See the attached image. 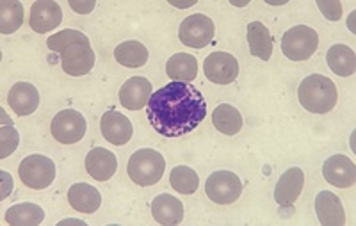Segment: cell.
I'll list each match as a JSON object with an SVG mask.
<instances>
[{
  "mask_svg": "<svg viewBox=\"0 0 356 226\" xmlns=\"http://www.w3.org/2000/svg\"><path fill=\"white\" fill-rule=\"evenodd\" d=\"M146 114L161 136L182 138L205 120L207 100L189 82H170L152 93Z\"/></svg>",
  "mask_w": 356,
  "mask_h": 226,
  "instance_id": "1",
  "label": "cell"
},
{
  "mask_svg": "<svg viewBox=\"0 0 356 226\" xmlns=\"http://www.w3.org/2000/svg\"><path fill=\"white\" fill-rule=\"evenodd\" d=\"M298 100L308 113L326 114L335 109L339 100L337 84L324 75H308L298 88Z\"/></svg>",
  "mask_w": 356,
  "mask_h": 226,
  "instance_id": "2",
  "label": "cell"
},
{
  "mask_svg": "<svg viewBox=\"0 0 356 226\" xmlns=\"http://www.w3.org/2000/svg\"><path fill=\"white\" fill-rule=\"evenodd\" d=\"M164 170H166V161L162 154L152 148H141L134 152L127 164V173L130 180L141 187L155 186L164 175Z\"/></svg>",
  "mask_w": 356,
  "mask_h": 226,
  "instance_id": "3",
  "label": "cell"
},
{
  "mask_svg": "<svg viewBox=\"0 0 356 226\" xmlns=\"http://www.w3.org/2000/svg\"><path fill=\"white\" fill-rule=\"evenodd\" d=\"M319 49V34L308 25H296L282 38V50L291 61H307Z\"/></svg>",
  "mask_w": 356,
  "mask_h": 226,
  "instance_id": "4",
  "label": "cell"
},
{
  "mask_svg": "<svg viewBox=\"0 0 356 226\" xmlns=\"http://www.w3.org/2000/svg\"><path fill=\"white\" fill-rule=\"evenodd\" d=\"M18 175L24 186L34 191H43L52 186L54 178H56V164L50 157L34 154L29 155L22 161L18 168Z\"/></svg>",
  "mask_w": 356,
  "mask_h": 226,
  "instance_id": "5",
  "label": "cell"
},
{
  "mask_svg": "<svg viewBox=\"0 0 356 226\" xmlns=\"http://www.w3.org/2000/svg\"><path fill=\"white\" fill-rule=\"evenodd\" d=\"M205 193L218 205H230L241 198L243 182L234 171H214L207 178Z\"/></svg>",
  "mask_w": 356,
  "mask_h": 226,
  "instance_id": "6",
  "label": "cell"
},
{
  "mask_svg": "<svg viewBox=\"0 0 356 226\" xmlns=\"http://www.w3.org/2000/svg\"><path fill=\"white\" fill-rule=\"evenodd\" d=\"M214 36V22L207 17V15H203V13H196V15L187 17L180 24V29H178V38H180V41L186 47H191V49H205L207 45H211Z\"/></svg>",
  "mask_w": 356,
  "mask_h": 226,
  "instance_id": "7",
  "label": "cell"
},
{
  "mask_svg": "<svg viewBox=\"0 0 356 226\" xmlns=\"http://www.w3.org/2000/svg\"><path fill=\"white\" fill-rule=\"evenodd\" d=\"M50 130H52V136L57 143L75 145L86 136L88 123H86V118L79 111L65 109L54 116Z\"/></svg>",
  "mask_w": 356,
  "mask_h": 226,
  "instance_id": "8",
  "label": "cell"
},
{
  "mask_svg": "<svg viewBox=\"0 0 356 226\" xmlns=\"http://www.w3.org/2000/svg\"><path fill=\"white\" fill-rule=\"evenodd\" d=\"M95 61H97V56L89 40L72 43L61 52L63 72L68 73L70 77H82L89 73L93 70Z\"/></svg>",
  "mask_w": 356,
  "mask_h": 226,
  "instance_id": "9",
  "label": "cell"
},
{
  "mask_svg": "<svg viewBox=\"0 0 356 226\" xmlns=\"http://www.w3.org/2000/svg\"><path fill=\"white\" fill-rule=\"evenodd\" d=\"M203 73L214 84L228 86L239 77V61L228 52H212L205 57Z\"/></svg>",
  "mask_w": 356,
  "mask_h": 226,
  "instance_id": "10",
  "label": "cell"
},
{
  "mask_svg": "<svg viewBox=\"0 0 356 226\" xmlns=\"http://www.w3.org/2000/svg\"><path fill=\"white\" fill-rule=\"evenodd\" d=\"M63 22V9L56 0H38L31 6L29 25L34 33L44 34L57 29Z\"/></svg>",
  "mask_w": 356,
  "mask_h": 226,
  "instance_id": "11",
  "label": "cell"
},
{
  "mask_svg": "<svg viewBox=\"0 0 356 226\" xmlns=\"http://www.w3.org/2000/svg\"><path fill=\"white\" fill-rule=\"evenodd\" d=\"M324 180L339 189H348L356 182V166L349 157L342 154L332 155L323 166Z\"/></svg>",
  "mask_w": 356,
  "mask_h": 226,
  "instance_id": "12",
  "label": "cell"
},
{
  "mask_svg": "<svg viewBox=\"0 0 356 226\" xmlns=\"http://www.w3.org/2000/svg\"><path fill=\"white\" fill-rule=\"evenodd\" d=\"M100 130L104 139L114 146L127 145L134 136L132 122H130L125 114L118 113V111H107L102 116Z\"/></svg>",
  "mask_w": 356,
  "mask_h": 226,
  "instance_id": "13",
  "label": "cell"
},
{
  "mask_svg": "<svg viewBox=\"0 0 356 226\" xmlns=\"http://www.w3.org/2000/svg\"><path fill=\"white\" fill-rule=\"evenodd\" d=\"M305 187V173L300 168H291L280 177L275 189V200L280 207H292Z\"/></svg>",
  "mask_w": 356,
  "mask_h": 226,
  "instance_id": "14",
  "label": "cell"
},
{
  "mask_svg": "<svg viewBox=\"0 0 356 226\" xmlns=\"http://www.w3.org/2000/svg\"><path fill=\"white\" fill-rule=\"evenodd\" d=\"M152 97V82L146 77H132L120 89V102L125 109H145Z\"/></svg>",
  "mask_w": 356,
  "mask_h": 226,
  "instance_id": "15",
  "label": "cell"
},
{
  "mask_svg": "<svg viewBox=\"0 0 356 226\" xmlns=\"http://www.w3.org/2000/svg\"><path fill=\"white\" fill-rule=\"evenodd\" d=\"M9 107L18 116H29L40 107V93L31 82H17L9 89Z\"/></svg>",
  "mask_w": 356,
  "mask_h": 226,
  "instance_id": "16",
  "label": "cell"
},
{
  "mask_svg": "<svg viewBox=\"0 0 356 226\" xmlns=\"http://www.w3.org/2000/svg\"><path fill=\"white\" fill-rule=\"evenodd\" d=\"M116 170V155H114L113 152H109L107 148L97 146V148L91 150L88 154V157H86V171L89 173V177L98 180V182H106V180L113 178Z\"/></svg>",
  "mask_w": 356,
  "mask_h": 226,
  "instance_id": "17",
  "label": "cell"
},
{
  "mask_svg": "<svg viewBox=\"0 0 356 226\" xmlns=\"http://www.w3.org/2000/svg\"><path fill=\"white\" fill-rule=\"evenodd\" d=\"M316 214L321 225L342 226L346 225V212L342 202L337 194L330 191H321L316 198Z\"/></svg>",
  "mask_w": 356,
  "mask_h": 226,
  "instance_id": "18",
  "label": "cell"
},
{
  "mask_svg": "<svg viewBox=\"0 0 356 226\" xmlns=\"http://www.w3.org/2000/svg\"><path fill=\"white\" fill-rule=\"evenodd\" d=\"M152 216L159 225H180L184 221V205L180 200L171 194H159L152 202Z\"/></svg>",
  "mask_w": 356,
  "mask_h": 226,
  "instance_id": "19",
  "label": "cell"
},
{
  "mask_svg": "<svg viewBox=\"0 0 356 226\" xmlns=\"http://www.w3.org/2000/svg\"><path fill=\"white\" fill-rule=\"evenodd\" d=\"M68 202L73 210L82 212V214H93L100 209L102 194L98 193L97 187L86 182L73 184L68 191Z\"/></svg>",
  "mask_w": 356,
  "mask_h": 226,
  "instance_id": "20",
  "label": "cell"
},
{
  "mask_svg": "<svg viewBox=\"0 0 356 226\" xmlns=\"http://www.w3.org/2000/svg\"><path fill=\"white\" fill-rule=\"evenodd\" d=\"M248 45H250L251 56L259 57L262 61L271 59L273 36L262 22H250L248 24Z\"/></svg>",
  "mask_w": 356,
  "mask_h": 226,
  "instance_id": "21",
  "label": "cell"
},
{
  "mask_svg": "<svg viewBox=\"0 0 356 226\" xmlns=\"http://www.w3.org/2000/svg\"><path fill=\"white\" fill-rule=\"evenodd\" d=\"M166 75L173 82H193L198 75V61L195 56L178 52L166 63Z\"/></svg>",
  "mask_w": 356,
  "mask_h": 226,
  "instance_id": "22",
  "label": "cell"
},
{
  "mask_svg": "<svg viewBox=\"0 0 356 226\" xmlns=\"http://www.w3.org/2000/svg\"><path fill=\"white\" fill-rule=\"evenodd\" d=\"M148 57H150L148 49L141 41L136 40L123 41L114 49V59L125 68H141L148 63Z\"/></svg>",
  "mask_w": 356,
  "mask_h": 226,
  "instance_id": "23",
  "label": "cell"
},
{
  "mask_svg": "<svg viewBox=\"0 0 356 226\" xmlns=\"http://www.w3.org/2000/svg\"><path fill=\"white\" fill-rule=\"evenodd\" d=\"M43 219V209L36 203H18L6 210V223L11 226H38Z\"/></svg>",
  "mask_w": 356,
  "mask_h": 226,
  "instance_id": "24",
  "label": "cell"
},
{
  "mask_svg": "<svg viewBox=\"0 0 356 226\" xmlns=\"http://www.w3.org/2000/svg\"><path fill=\"white\" fill-rule=\"evenodd\" d=\"M330 70L340 77H349L356 72V56L355 50L349 49L348 45H333L326 54Z\"/></svg>",
  "mask_w": 356,
  "mask_h": 226,
  "instance_id": "25",
  "label": "cell"
},
{
  "mask_svg": "<svg viewBox=\"0 0 356 226\" xmlns=\"http://www.w3.org/2000/svg\"><path fill=\"white\" fill-rule=\"evenodd\" d=\"M212 125L225 136H235V134L241 132L244 122L241 113L235 109L234 105L221 104L212 113Z\"/></svg>",
  "mask_w": 356,
  "mask_h": 226,
  "instance_id": "26",
  "label": "cell"
},
{
  "mask_svg": "<svg viewBox=\"0 0 356 226\" xmlns=\"http://www.w3.org/2000/svg\"><path fill=\"white\" fill-rule=\"evenodd\" d=\"M24 24V6L17 0H2L0 4V33L13 34Z\"/></svg>",
  "mask_w": 356,
  "mask_h": 226,
  "instance_id": "27",
  "label": "cell"
},
{
  "mask_svg": "<svg viewBox=\"0 0 356 226\" xmlns=\"http://www.w3.org/2000/svg\"><path fill=\"white\" fill-rule=\"evenodd\" d=\"M170 184L177 193L195 194L200 186V177L189 166H177L170 173Z\"/></svg>",
  "mask_w": 356,
  "mask_h": 226,
  "instance_id": "28",
  "label": "cell"
},
{
  "mask_svg": "<svg viewBox=\"0 0 356 226\" xmlns=\"http://www.w3.org/2000/svg\"><path fill=\"white\" fill-rule=\"evenodd\" d=\"M2 114V127H0V159H8L9 155L20 145V134L13 127L11 120L6 116V111L0 109Z\"/></svg>",
  "mask_w": 356,
  "mask_h": 226,
  "instance_id": "29",
  "label": "cell"
},
{
  "mask_svg": "<svg viewBox=\"0 0 356 226\" xmlns=\"http://www.w3.org/2000/svg\"><path fill=\"white\" fill-rule=\"evenodd\" d=\"M88 36L81 31H73V29H65L61 33L54 34L47 41V47H49L52 52H63L66 47H70L72 43H77V41H86Z\"/></svg>",
  "mask_w": 356,
  "mask_h": 226,
  "instance_id": "30",
  "label": "cell"
},
{
  "mask_svg": "<svg viewBox=\"0 0 356 226\" xmlns=\"http://www.w3.org/2000/svg\"><path fill=\"white\" fill-rule=\"evenodd\" d=\"M317 8L330 22H339L342 18V4L339 0H317Z\"/></svg>",
  "mask_w": 356,
  "mask_h": 226,
  "instance_id": "31",
  "label": "cell"
},
{
  "mask_svg": "<svg viewBox=\"0 0 356 226\" xmlns=\"http://www.w3.org/2000/svg\"><path fill=\"white\" fill-rule=\"evenodd\" d=\"M95 6H97L95 0H79V2L77 0H70V8L79 13V15H89L95 9Z\"/></svg>",
  "mask_w": 356,
  "mask_h": 226,
  "instance_id": "32",
  "label": "cell"
},
{
  "mask_svg": "<svg viewBox=\"0 0 356 226\" xmlns=\"http://www.w3.org/2000/svg\"><path fill=\"white\" fill-rule=\"evenodd\" d=\"M0 177H2V194H0V198L6 200L13 191V178L8 171H2V173H0Z\"/></svg>",
  "mask_w": 356,
  "mask_h": 226,
  "instance_id": "33",
  "label": "cell"
},
{
  "mask_svg": "<svg viewBox=\"0 0 356 226\" xmlns=\"http://www.w3.org/2000/svg\"><path fill=\"white\" fill-rule=\"evenodd\" d=\"M59 225H81V226H86L84 221H81V219H65V221H61Z\"/></svg>",
  "mask_w": 356,
  "mask_h": 226,
  "instance_id": "34",
  "label": "cell"
},
{
  "mask_svg": "<svg viewBox=\"0 0 356 226\" xmlns=\"http://www.w3.org/2000/svg\"><path fill=\"white\" fill-rule=\"evenodd\" d=\"M196 0H191L187 4H178V2H171V6H177V8H189V6H195Z\"/></svg>",
  "mask_w": 356,
  "mask_h": 226,
  "instance_id": "35",
  "label": "cell"
}]
</instances>
